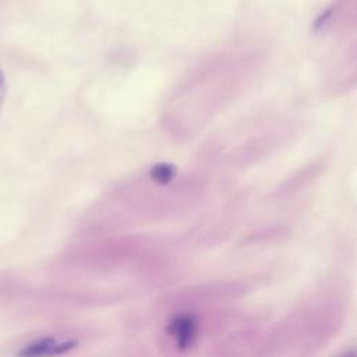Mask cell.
<instances>
[{
    "mask_svg": "<svg viewBox=\"0 0 357 357\" xmlns=\"http://www.w3.org/2000/svg\"><path fill=\"white\" fill-rule=\"evenodd\" d=\"M166 332L173 339L177 349L187 350L198 336V319L190 312L177 314L169 321Z\"/></svg>",
    "mask_w": 357,
    "mask_h": 357,
    "instance_id": "6da1fadb",
    "label": "cell"
},
{
    "mask_svg": "<svg viewBox=\"0 0 357 357\" xmlns=\"http://www.w3.org/2000/svg\"><path fill=\"white\" fill-rule=\"evenodd\" d=\"M75 340L57 342L54 337L46 336L26 344L22 350H20L18 357H54L70 351L75 347Z\"/></svg>",
    "mask_w": 357,
    "mask_h": 357,
    "instance_id": "7a4b0ae2",
    "label": "cell"
},
{
    "mask_svg": "<svg viewBox=\"0 0 357 357\" xmlns=\"http://www.w3.org/2000/svg\"><path fill=\"white\" fill-rule=\"evenodd\" d=\"M4 98H6V77L0 67V112H1V107L4 103Z\"/></svg>",
    "mask_w": 357,
    "mask_h": 357,
    "instance_id": "3957f363",
    "label": "cell"
},
{
    "mask_svg": "<svg viewBox=\"0 0 357 357\" xmlns=\"http://www.w3.org/2000/svg\"><path fill=\"white\" fill-rule=\"evenodd\" d=\"M342 357H356V356H354V353H347V354H344Z\"/></svg>",
    "mask_w": 357,
    "mask_h": 357,
    "instance_id": "277c9868",
    "label": "cell"
}]
</instances>
